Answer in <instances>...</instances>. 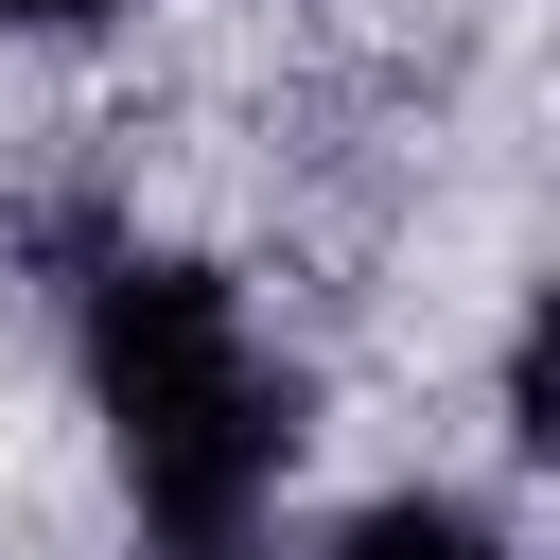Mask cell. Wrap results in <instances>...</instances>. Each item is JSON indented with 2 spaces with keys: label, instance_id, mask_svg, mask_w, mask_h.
Listing matches in <instances>:
<instances>
[{
  "label": "cell",
  "instance_id": "1",
  "mask_svg": "<svg viewBox=\"0 0 560 560\" xmlns=\"http://www.w3.org/2000/svg\"><path fill=\"white\" fill-rule=\"evenodd\" d=\"M70 350H88V402H105V455H122L140 525L158 542H245V508L298 455V368L245 332V298L175 245H122L70 315Z\"/></svg>",
  "mask_w": 560,
  "mask_h": 560
},
{
  "label": "cell",
  "instance_id": "2",
  "mask_svg": "<svg viewBox=\"0 0 560 560\" xmlns=\"http://www.w3.org/2000/svg\"><path fill=\"white\" fill-rule=\"evenodd\" d=\"M332 560H508V542H490V508H455V490H385V508L332 525Z\"/></svg>",
  "mask_w": 560,
  "mask_h": 560
},
{
  "label": "cell",
  "instance_id": "3",
  "mask_svg": "<svg viewBox=\"0 0 560 560\" xmlns=\"http://www.w3.org/2000/svg\"><path fill=\"white\" fill-rule=\"evenodd\" d=\"M508 438H525V455L560 472V280H542V298L508 315Z\"/></svg>",
  "mask_w": 560,
  "mask_h": 560
},
{
  "label": "cell",
  "instance_id": "4",
  "mask_svg": "<svg viewBox=\"0 0 560 560\" xmlns=\"http://www.w3.org/2000/svg\"><path fill=\"white\" fill-rule=\"evenodd\" d=\"M122 0H0V35H105Z\"/></svg>",
  "mask_w": 560,
  "mask_h": 560
},
{
  "label": "cell",
  "instance_id": "5",
  "mask_svg": "<svg viewBox=\"0 0 560 560\" xmlns=\"http://www.w3.org/2000/svg\"><path fill=\"white\" fill-rule=\"evenodd\" d=\"M158 560H245V542H158Z\"/></svg>",
  "mask_w": 560,
  "mask_h": 560
}]
</instances>
